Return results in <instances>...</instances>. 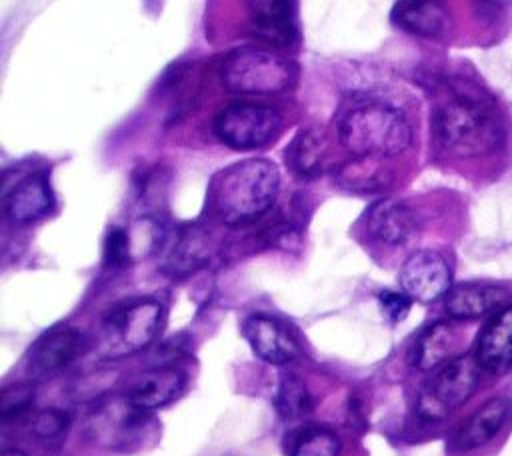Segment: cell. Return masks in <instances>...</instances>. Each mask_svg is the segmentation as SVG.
I'll return each instance as SVG.
<instances>
[{
    "instance_id": "obj_20",
    "label": "cell",
    "mask_w": 512,
    "mask_h": 456,
    "mask_svg": "<svg viewBox=\"0 0 512 456\" xmlns=\"http://www.w3.org/2000/svg\"><path fill=\"white\" fill-rule=\"evenodd\" d=\"M460 332L452 322H434L414 340L408 360L418 370H436L454 358Z\"/></svg>"
},
{
    "instance_id": "obj_30",
    "label": "cell",
    "mask_w": 512,
    "mask_h": 456,
    "mask_svg": "<svg viewBox=\"0 0 512 456\" xmlns=\"http://www.w3.org/2000/svg\"><path fill=\"white\" fill-rule=\"evenodd\" d=\"M378 302H380V308H382L384 316L394 324L404 320L406 314L410 312V306H412L410 296H406L404 292H392V290L380 292Z\"/></svg>"
},
{
    "instance_id": "obj_26",
    "label": "cell",
    "mask_w": 512,
    "mask_h": 456,
    "mask_svg": "<svg viewBox=\"0 0 512 456\" xmlns=\"http://www.w3.org/2000/svg\"><path fill=\"white\" fill-rule=\"evenodd\" d=\"M34 402V382H16L0 394V418L2 422L22 416Z\"/></svg>"
},
{
    "instance_id": "obj_14",
    "label": "cell",
    "mask_w": 512,
    "mask_h": 456,
    "mask_svg": "<svg viewBox=\"0 0 512 456\" xmlns=\"http://www.w3.org/2000/svg\"><path fill=\"white\" fill-rule=\"evenodd\" d=\"M86 338L80 330L60 326L46 332L30 350L28 370L34 378L48 376L68 366L78 354H82Z\"/></svg>"
},
{
    "instance_id": "obj_27",
    "label": "cell",
    "mask_w": 512,
    "mask_h": 456,
    "mask_svg": "<svg viewBox=\"0 0 512 456\" xmlns=\"http://www.w3.org/2000/svg\"><path fill=\"white\" fill-rule=\"evenodd\" d=\"M128 238H130L132 258L148 256L150 252L156 250V246L162 240V226L154 218H142L132 224V228L128 230Z\"/></svg>"
},
{
    "instance_id": "obj_29",
    "label": "cell",
    "mask_w": 512,
    "mask_h": 456,
    "mask_svg": "<svg viewBox=\"0 0 512 456\" xmlns=\"http://www.w3.org/2000/svg\"><path fill=\"white\" fill-rule=\"evenodd\" d=\"M68 414L58 410V408H46V410H40L34 420H32V432L38 436V438H56L60 436L66 428H68Z\"/></svg>"
},
{
    "instance_id": "obj_25",
    "label": "cell",
    "mask_w": 512,
    "mask_h": 456,
    "mask_svg": "<svg viewBox=\"0 0 512 456\" xmlns=\"http://www.w3.org/2000/svg\"><path fill=\"white\" fill-rule=\"evenodd\" d=\"M274 406L282 418L294 420L312 410V396L296 374H282L274 394Z\"/></svg>"
},
{
    "instance_id": "obj_7",
    "label": "cell",
    "mask_w": 512,
    "mask_h": 456,
    "mask_svg": "<svg viewBox=\"0 0 512 456\" xmlns=\"http://www.w3.org/2000/svg\"><path fill=\"white\" fill-rule=\"evenodd\" d=\"M282 116L276 108L256 102H234L224 106L212 122L216 138L232 150H256L280 132Z\"/></svg>"
},
{
    "instance_id": "obj_19",
    "label": "cell",
    "mask_w": 512,
    "mask_h": 456,
    "mask_svg": "<svg viewBox=\"0 0 512 456\" xmlns=\"http://www.w3.org/2000/svg\"><path fill=\"white\" fill-rule=\"evenodd\" d=\"M392 20L402 30L430 40L446 38L452 26L450 10L444 2H396Z\"/></svg>"
},
{
    "instance_id": "obj_12",
    "label": "cell",
    "mask_w": 512,
    "mask_h": 456,
    "mask_svg": "<svg viewBox=\"0 0 512 456\" xmlns=\"http://www.w3.org/2000/svg\"><path fill=\"white\" fill-rule=\"evenodd\" d=\"M4 212L14 224H30L50 212L52 188L44 170L30 172L4 190Z\"/></svg>"
},
{
    "instance_id": "obj_9",
    "label": "cell",
    "mask_w": 512,
    "mask_h": 456,
    "mask_svg": "<svg viewBox=\"0 0 512 456\" xmlns=\"http://www.w3.org/2000/svg\"><path fill=\"white\" fill-rule=\"evenodd\" d=\"M472 354L482 372L500 376L512 370V302L490 314L476 336Z\"/></svg>"
},
{
    "instance_id": "obj_16",
    "label": "cell",
    "mask_w": 512,
    "mask_h": 456,
    "mask_svg": "<svg viewBox=\"0 0 512 456\" xmlns=\"http://www.w3.org/2000/svg\"><path fill=\"white\" fill-rule=\"evenodd\" d=\"M250 30L256 38L274 46H292L298 38L296 4L280 0H258L248 4Z\"/></svg>"
},
{
    "instance_id": "obj_31",
    "label": "cell",
    "mask_w": 512,
    "mask_h": 456,
    "mask_svg": "<svg viewBox=\"0 0 512 456\" xmlns=\"http://www.w3.org/2000/svg\"><path fill=\"white\" fill-rule=\"evenodd\" d=\"M0 456H26V454L20 450H4Z\"/></svg>"
},
{
    "instance_id": "obj_11",
    "label": "cell",
    "mask_w": 512,
    "mask_h": 456,
    "mask_svg": "<svg viewBox=\"0 0 512 456\" xmlns=\"http://www.w3.org/2000/svg\"><path fill=\"white\" fill-rule=\"evenodd\" d=\"M508 298V286L502 282H460L444 298V310L452 320H476L494 314Z\"/></svg>"
},
{
    "instance_id": "obj_24",
    "label": "cell",
    "mask_w": 512,
    "mask_h": 456,
    "mask_svg": "<svg viewBox=\"0 0 512 456\" xmlns=\"http://www.w3.org/2000/svg\"><path fill=\"white\" fill-rule=\"evenodd\" d=\"M338 184L352 192H376L388 184L390 172L376 158H354L338 168Z\"/></svg>"
},
{
    "instance_id": "obj_21",
    "label": "cell",
    "mask_w": 512,
    "mask_h": 456,
    "mask_svg": "<svg viewBox=\"0 0 512 456\" xmlns=\"http://www.w3.org/2000/svg\"><path fill=\"white\" fill-rule=\"evenodd\" d=\"M210 256V230L194 224L186 226L164 262V272L170 276H186L200 268Z\"/></svg>"
},
{
    "instance_id": "obj_4",
    "label": "cell",
    "mask_w": 512,
    "mask_h": 456,
    "mask_svg": "<svg viewBox=\"0 0 512 456\" xmlns=\"http://www.w3.org/2000/svg\"><path fill=\"white\" fill-rule=\"evenodd\" d=\"M220 78L232 94H278L292 86L296 68L274 50L242 46L226 54Z\"/></svg>"
},
{
    "instance_id": "obj_2",
    "label": "cell",
    "mask_w": 512,
    "mask_h": 456,
    "mask_svg": "<svg viewBox=\"0 0 512 456\" xmlns=\"http://www.w3.org/2000/svg\"><path fill=\"white\" fill-rule=\"evenodd\" d=\"M280 188L278 166L264 158H246L214 174L208 204L224 224L240 226L264 216Z\"/></svg>"
},
{
    "instance_id": "obj_3",
    "label": "cell",
    "mask_w": 512,
    "mask_h": 456,
    "mask_svg": "<svg viewBox=\"0 0 512 456\" xmlns=\"http://www.w3.org/2000/svg\"><path fill=\"white\" fill-rule=\"evenodd\" d=\"M338 138L354 158H390L410 148L414 140L406 114L382 100H358L344 110Z\"/></svg>"
},
{
    "instance_id": "obj_23",
    "label": "cell",
    "mask_w": 512,
    "mask_h": 456,
    "mask_svg": "<svg viewBox=\"0 0 512 456\" xmlns=\"http://www.w3.org/2000/svg\"><path fill=\"white\" fill-rule=\"evenodd\" d=\"M286 452L288 456H338L340 438L326 426L308 424L288 436Z\"/></svg>"
},
{
    "instance_id": "obj_22",
    "label": "cell",
    "mask_w": 512,
    "mask_h": 456,
    "mask_svg": "<svg viewBox=\"0 0 512 456\" xmlns=\"http://www.w3.org/2000/svg\"><path fill=\"white\" fill-rule=\"evenodd\" d=\"M284 158L294 176L302 180L316 178L322 170L324 140L316 130L298 132L284 150Z\"/></svg>"
},
{
    "instance_id": "obj_18",
    "label": "cell",
    "mask_w": 512,
    "mask_h": 456,
    "mask_svg": "<svg viewBox=\"0 0 512 456\" xmlns=\"http://www.w3.org/2000/svg\"><path fill=\"white\" fill-rule=\"evenodd\" d=\"M368 232L382 244L400 246L418 230L416 212L398 200H380L368 210Z\"/></svg>"
},
{
    "instance_id": "obj_13",
    "label": "cell",
    "mask_w": 512,
    "mask_h": 456,
    "mask_svg": "<svg viewBox=\"0 0 512 456\" xmlns=\"http://www.w3.org/2000/svg\"><path fill=\"white\" fill-rule=\"evenodd\" d=\"M512 420V400L506 396H494L476 408L456 430L454 448L468 452L494 440L504 426Z\"/></svg>"
},
{
    "instance_id": "obj_28",
    "label": "cell",
    "mask_w": 512,
    "mask_h": 456,
    "mask_svg": "<svg viewBox=\"0 0 512 456\" xmlns=\"http://www.w3.org/2000/svg\"><path fill=\"white\" fill-rule=\"evenodd\" d=\"M132 260L130 238L124 228H112L104 240V264L108 268H124Z\"/></svg>"
},
{
    "instance_id": "obj_6",
    "label": "cell",
    "mask_w": 512,
    "mask_h": 456,
    "mask_svg": "<svg viewBox=\"0 0 512 456\" xmlns=\"http://www.w3.org/2000/svg\"><path fill=\"white\" fill-rule=\"evenodd\" d=\"M164 306L154 298H138L112 308L102 324V350L118 358L144 350L158 336Z\"/></svg>"
},
{
    "instance_id": "obj_8",
    "label": "cell",
    "mask_w": 512,
    "mask_h": 456,
    "mask_svg": "<svg viewBox=\"0 0 512 456\" xmlns=\"http://www.w3.org/2000/svg\"><path fill=\"white\" fill-rule=\"evenodd\" d=\"M400 288L412 300L422 304L446 298L452 284V266L438 250L422 248L412 252L398 274Z\"/></svg>"
},
{
    "instance_id": "obj_10",
    "label": "cell",
    "mask_w": 512,
    "mask_h": 456,
    "mask_svg": "<svg viewBox=\"0 0 512 456\" xmlns=\"http://www.w3.org/2000/svg\"><path fill=\"white\" fill-rule=\"evenodd\" d=\"M242 334L252 352L268 364H288L300 354V346L288 326L274 316H248L242 324Z\"/></svg>"
},
{
    "instance_id": "obj_17",
    "label": "cell",
    "mask_w": 512,
    "mask_h": 456,
    "mask_svg": "<svg viewBox=\"0 0 512 456\" xmlns=\"http://www.w3.org/2000/svg\"><path fill=\"white\" fill-rule=\"evenodd\" d=\"M186 386V374L174 366H162L140 374L126 390V400L140 412L158 410L176 400Z\"/></svg>"
},
{
    "instance_id": "obj_5",
    "label": "cell",
    "mask_w": 512,
    "mask_h": 456,
    "mask_svg": "<svg viewBox=\"0 0 512 456\" xmlns=\"http://www.w3.org/2000/svg\"><path fill=\"white\" fill-rule=\"evenodd\" d=\"M482 368L474 354H460L432 370V376L424 382L416 412L426 422H440L458 410L476 390Z\"/></svg>"
},
{
    "instance_id": "obj_15",
    "label": "cell",
    "mask_w": 512,
    "mask_h": 456,
    "mask_svg": "<svg viewBox=\"0 0 512 456\" xmlns=\"http://www.w3.org/2000/svg\"><path fill=\"white\" fill-rule=\"evenodd\" d=\"M148 412H140L134 408L126 396L114 398L110 402L98 404L90 414V430L94 438L102 440L108 446L126 444L136 438V434L144 428Z\"/></svg>"
},
{
    "instance_id": "obj_1",
    "label": "cell",
    "mask_w": 512,
    "mask_h": 456,
    "mask_svg": "<svg viewBox=\"0 0 512 456\" xmlns=\"http://www.w3.org/2000/svg\"><path fill=\"white\" fill-rule=\"evenodd\" d=\"M432 140L444 158L498 178L512 160V116L480 80L456 76L438 94Z\"/></svg>"
}]
</instances>
